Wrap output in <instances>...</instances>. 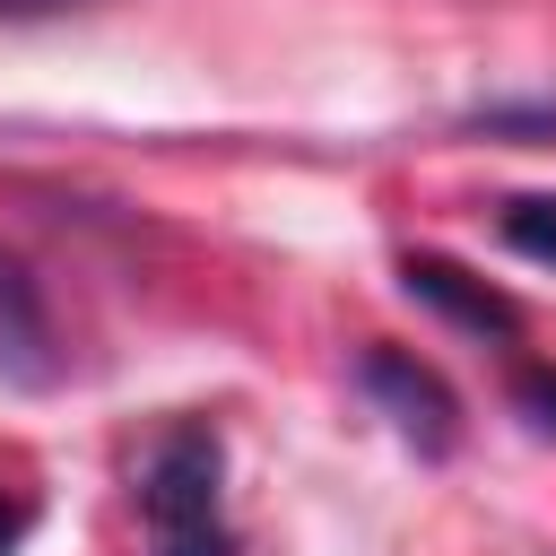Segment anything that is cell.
<instances>
[{"label":"cell","instance_id":"9","mask_svg":"<svg viewBox=\"0 0 556 556\" xmlns=\"http://www.w3.org/2000/svg\"><path fill=\"white\" fill-rule=\"evenodd\" d=\"M61 9H87V0H0V26H17V17H61Z\"/></svg>","mask_w":556,"mask_h":556},{"label":"cell","instance_id":"4","mask_svg":"<svg viewBox=\"0 0 556 556\" xmlns=\"http://www.w3.org/2000/svg\"><path fill=\"white\" fill-rule=\"evenodd\" d=\"M0 374H17V382L52 374V330H43V304L17 261H0Z\"/></svg>","mask_w":556,"mask_h":556},{"label":"cell","instance_id":"1","mask_svg":"<svg viewBox=\"0 0 556 556\" xmlns=\"http://www.w3.org/2000/svg\"><path fill=\"white\" fill-rule=\"evenodd\" d=\"M139 513H148V556H235L226 521V443L208 417H182L148 443L139 460Z\"/></svg>","mask_w":556,"mask_h":556},{"label":"cell","instance_id":"8","mask_svg":"<svg viewBox=\"0 0 556 556\" xmlns=\"http://www.w3.org/2000/svg\"><path fill=\"white\" fill-rule=\"evenodd\" d=\"M26 530H35V504H26V495H0V556H9Z\"/></svg>","mask_w":556,"mask_h":556},{"label":"cell","instance_id":"2","mask_svg":"<svg viewBox=\"0 0 556 556\" xmlns=\"http://www.w3.org/2000/svg\"><path fill=\"white\" fill-rule=\"evenodd\" d=\"M356 382L391 408V426H400L426 460H443V452L460 443V400L443 391V374H434V365H417V356H400V348H365Z\"/></svg>","mask_w":556,"mask_h":556},{"label":"cell","instance_id":"3","mask_svg":"<svg viewBox=\"0 0 556 556\" xmlns=\"http://www.w3.org/2000/svg\"><path fill=\"white\" fill-rule=\"evenodd\" d=\"M400 287H408L426 313H443V321H460V330H478V339H513V330H521V304L495 295L478 269H460V261H443V252H408V261H400Z\"/></svg>","mask_w":556,"mask_h":556},{"label":"cell","instance_id":"7","mask_svg":"<svg viewBox=\"0 0 556 556\" xmlns=\"http://www.w3.org/2000/svg\"><path fill=\"white\" fill-rule=\"evenodd\" d=\"M513 400L530 408V426H539V434H556V374H539V365H530V374H513Z\"/></svg>","mask_w":556,"mask_h":556},{"label":"cell","instance_id":"6","mask_svg":"<svg viewBox=\"0 0 556 556\" xmlns=\"http://www.w3.org/2000/svg\"><path fill=\"white\" fill-rule=\"evenodd\" d=\"M478 130H513V139H556V96H513V104H486Z\"/></svg>","mask_w":556,"mask_h":556},{"label":"cell","instance_id":"5","mask_svg":"<svg viewBox=\"0 0 556 556\" xmlns=\"http://www.w3.org/2000/svg\"><path fill=\"white\" fill-rule=\"evenodd\" d=\"M504 243L521 252V261H539V269H556V191H530V200H504Z\"/></svg>","mask_w":556,"mask_h":556}]
</instances>
